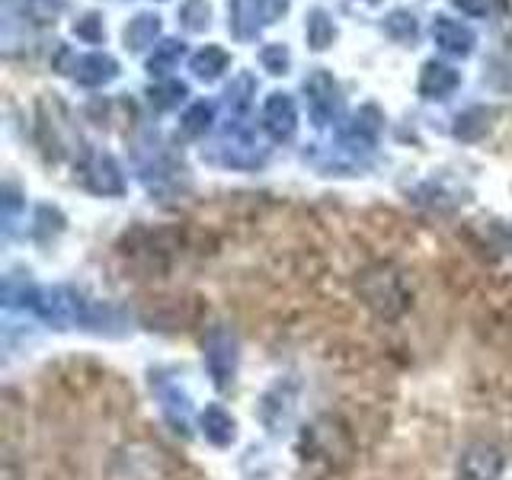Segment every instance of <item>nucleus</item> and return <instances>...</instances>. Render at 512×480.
Segmentation results:
<instances>
[{"instance_id": "nucleus-1", "label": "nucleus", "mask_w": 512, "mask_h": 480, "mask_svg": "<svg viewBox=\"0 0 512 480\" xmlns=\"http://www.w3.org/2000/svg\"><path fill=\"white\" fill-rule=\"evenodd\" d=\"M304 96H308V109H311V119L317 125H327L340 116L343 109V90L336 84V77L327 68H314L301 84Z\"/></svg>"}, {"instance_id": "nucleus-2", "label": "nucleus", "mask_w": 512, "mask_h": 480, "mask_svg": "<svg viewBox=\"0 0 512 480\" xmlns=\"http://www.w3.org/2000/svg\"><path fill=\"white\" fill-rule=\"evenodd\" d=\"M432 39H436V45L452 58H468L477 45L474 29L461 20H452V16H445V13H439L436 20H432Z\"/></svg>"}, {"instance_id": "nucleus-3", "label": "nucleus", "mask_w": 512, "mask_h": 480, "mask_svg": "<svg viewBox=\"0 0 512 480\" xmlns=\"http://www.w3.org/2000/svg\"><path fill=\"white\" fill-rule=\"evenodd\" d=\"M228 29L234 32L237 42H253L269 26L266 0H231L228 4Z\"/></svg>"}, {"instance_id": "nucleus-4", "label": "nucleus", "mask_w": 512, "mask_h": 480, "mask_svg": "<svg viewBox=\"0 0 512 480\" xmlns=\"http://www.w3.org/2000/svg\"><path fill=\"white\" fill-rule=\"evenodd\" d=\"M74 80L84 87H106L119 77V61L106 52H90L74 61Z\"/></svg>"}, {"instance_id": "nucleus-5", "label": "nucleus", "mask_w": 512, "mask_h": 480, "mask_svg": "<svg viewBox=\"0 0 512 480\" xmlns=\"http://www.w3.org/2000/svg\"><path fill=\"white\" fill-rule=\"evenodd\" d=\"M263 119L269 135L276 141H288L295 135V125H298V112H295V100L288 93H269L266 109H263Z\"/></svg>"}, {"instance_id": "nucleus-6", "label": "nucleus", "mask_w": 512, "mask_h": 480, "mask_svg": "<svg viewBox=\"0 0 512 480\" xmlns=\"http://www.w3.org/2000/svg\"><path fill=\"white\" fill-rule=\"evenodd\" d=\"M461 84V74L445 61H426L420 71V96L423 100H445L448 93H455V87Z\"/></svg>"}, {"instance_id": "nucleus-7", "label": "nucleus", "mask_w": 512, "mask_h": 480, "mask_svg": "<svg viewBox=\"0 0 512 480\" xmlns=\"http://www.w3.org/2000/svg\"><path fill=\"white\" fill-rule=\"evenodd\" d=\"M228 68H231V55L224 52L221 45H205L189 58V71L199 80H205V84H215V80Z\"/></svg>"}, {"instance_id": "nucleus-8", "label": "nucleus", "mask_w": 512, "mask_h": 480, "mask_svg": "<svg viewBox=\"0 0 512 480\" xmlns=\"http://www.w3.org/2000/svg\"><path fill=\"white\" fill-rule=\"evenodd\" d=\"M160 36V16L157 13H138L135 20H128L122 39L128 52H144L148 45H154V39Z\"/></svg>"}, {"instance_id": "nucleus-9", "label": "nucleus", "mask_w": 512, "mask_h": 480, "mask_svg": "<svg viewBox=\"0 0 512 480\" xmlns=\"http://www.w3.org/2000/svg\"><path fill=\"white\" fill-rule=\"evenodd\" d=\"M304 36H308L311 52H327L336 42V23L324 7L308 10V20H304Z\"/></svg>"}, {"instance_id": "nucleus-10", "label": "nucleus", "mask_w": 512, "mask_h": 480, "mask_svg": "<svg viewBox=\"0 0 512 480\" xmlns=\"http://www.w3.org/2000/svg\"><path fill=\"white\" fill-rule=\"evenodd\" d=\"M183 55H186V45L180 42V39H164L160 45H154V52H151V58H148V74L151 77H167L176 64L183 61Z\"/></svg>"}, {"instance_id": "nucleus-11", "label": "nucleus", "mask_w": 512, "mask_h": 480, "mask_svg": "<svg viewBox=\"0 0 512 480\" xmlns=\"http://www.w3.org/2000/svg\"><path fill=\"white\" fill-rule=\"evenodd\" d=\"M384 36L400 42V45H410L420 39V20H416V13L410 10H394L384 16Z\"/></svg>"}, {"instance_id": "nucleus-12", "label": "nucleus", "mask_w": 512, "mask_h": 480, "mask_svg": "<svg viewBox=\"0 0 512 480\" xmlns=\"http://www.w3.org/2000/svg\"><path fill=\"white\" fill-rule=\"evenodd\" d=\"M180 23L186 32H205L212 26V4H208V0H183Z\"/></svg>"}, {"instance_id": "nucleus-13", "label": "nucleus", "mask_w": 512, "mask_h": 480, "mask_svg": "<svg viewBox=\"0 0 512 480\" xmlns=\"http://www.w3.org/2000/svg\"><path fill=\"white\" fill-rule=\"evenodd\" d=\"M256 93V80H253V74H237L234 80H231V87H228V93H224V100H228V109L231 112H244L247 106H250V96Z\"/></svg>"}, {"instance_id": "nucleus-14", "label": "nucleus", "mask_w": 512, "mask_h": 480, "mask_svg": "<svg viewBox=\"0 0 512 480\" xmlns=\"http://www.w3.org/2000/svg\"><path fill=\"white\" fill-rule=\"evenodd\" d=\"M260 61L269 74L279 77V74H288V68H292V52H288V45H282V42H269V45H263Z\"/></svg>"}, {"instance_id": "nucleus-15", "label": "nucleus", "mask_w": 512, "mask_h": 480, "mask_svg": "<svg viewBox=\"0 0 512 480\" xmlns=\"http://www.w3.org/2000/svg\"><path fill=\"white\" fill-rule=\"evenodd\" d=\"M186 93H189L186 84H180V80H167V84L154 87L148 96H151V106H157V109H173V106H180L186 100Z\"/></svg>"}, {"instance_id": "nucleus-16", "label": "nucleus", "mask_w": 512, "mask_h": 480, "mask_svg": "<svg viewBox=\"0 0 512 480\" xmlns=\"http://www.w3.org/2000/svg\"><path fill=\"white\" fill-rule=\"evenodd\" d=\"M74 36H77V39H84V42H90V45L103 42V39H106L103 16H100V13H87V16H80V20L74 23Z\"/></svg>"}, {"instance_id": "nucleus-17", "label": "nucleus", "mask_w": 512, "mask_h": 480, "mask_svg": "<svg viewBox=\"0 0 512 480\" xmlns=\"http://www.w3.org/2000/svg\"><path fill=\"white\" fill-rule=\"evenodd\" d=\"M208 122H212V106L208 103H196V106H189V112L183 116V132L186 135H202Z\"/></svg>"}, {"instance_id": "nucleus-18", "label": "nucleus", "mask_w": 512, "mask_h": 480, "mask_svg": "<svg viewBox=\"0 0 512 480\" xmlns=\"http://www.w3.org/2000/svg\"><path fill=\"white\" fill-rule=\"evenodd\" d=\"M452 7H458L468 16H484L487 13V0H452Z\"/></svg>"}, {"instance_id": "nucleus-19", "label": "nucleus", "mask_w": 512, "mask_h": 480, "mask_svg": "<svg viewBox=\"0 0 512 480\" xmlns=\"http://www.w3.org/2000/svg\"><path fill=\"white\" fill-rule=\"evenodd\" d=\"M288 4H292V0H266V13H269V23H276L279 16L288 10Z\"/></svg>"}, {"instance_id": "nucleus-20", "label": "nucleus", "mask_w": 512, "mask_h": 480, "mask_svg": "<svg viewBox=\"0 0 512 480\" xmlns=\"http://www.w3.org/2000/svg\"><path fill=\"white\" fill-rule=\"evenodd\" d=\"M368 4H381V0H368Z\"/></svg>"}]
</instances>
